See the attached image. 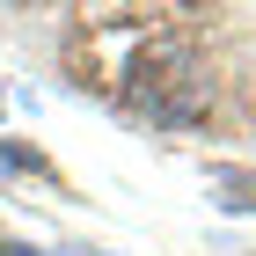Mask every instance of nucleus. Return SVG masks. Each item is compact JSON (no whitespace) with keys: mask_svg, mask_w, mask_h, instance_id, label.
Returning a JSON list of instances; mask_svg holds the SVG:
<instances>
[{"mask_svg":"<svg viewBox=\"0 0 256 256\" xmlns=\"http://www.w3.org/2000/svg\"><path fill=\"white\" fill-rule=\"evenodd\" d=\"M0 256H37V249H0Z\"/></svg>","mask_w":256,"mask_h":256,"instance_id":"1","label":"nucleus"}]
</instances>
